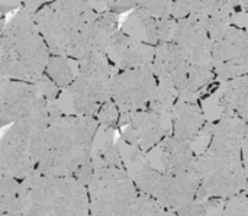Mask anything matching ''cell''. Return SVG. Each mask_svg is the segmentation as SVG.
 I'll use <instances>...</instances> for the list:
<instances>
[{"label":"cell","mask_w":248,"mask_h":216,"mask_svg":"<svg viewBox=\"0 0 248 216\" xmlns=\"http://www.w3.org/2000/svg\"><path fill=\"white\" fill-rule=\"evenodd\" d=\"M205 132L211 141L193 163L201 176L195 201L212 203L246 192L247 121L222 113L218 122L206 125Z\"/></svg>","instance_id":"obj_1"},{"label":"cell","mask_w":248,"mask_h":216,"mask_svg":"<svg viewBox=\"0 0 248 216\" xmlns=\"http://www.w3.org/2000/svg\"><path fill=\"white\" fill-rule=\"evenodd\" d=\"M97 129L96 118L64 115L55 103H51V119L35 173L49 177H73L92 161Z\"/></svg>","instance_id":"obj_2"},{"label":"cell","mask_w":248,"mask_h":216,"mask_svg":"<svg viewBox=\"0 0 248 216\" xmlns=\"http://www.w3.org/2000/svg\"><path fill=\"white\" fill-rule=\"evenodd\" d=\"M32 17L51 55L78 61L93 51L92 29L97 12L84 0H54Z\"/></svg>","instance_id":"obj_3"},{"label":"cell","mask_w":248,"mask_h":216,"mask_svg":"<svg viewBox=\"0 0 248 216\" xmlns=\"http://www.w3.org/2000/svg\"><path fill=\"white\" fill-rule=\"evenodd\" d=\"M49 51L29 12L20 9L0 32V78L35 83L45 71Z\"/></svg>","instance_id":"obj_4"},{"label":"cell","mask_w":248,"mask_h":216,"mask_svg":"<svg viewBox=\"0 0 248 216\" xmlns=\"http://www.w3.org/2000/svg\"><path fill=\"white\" fill-rule=\"evenodd\" d=\"M51 103L39 97L26 116L0 135V169L17 182L36 170L51 119Z\"/></svg>","instance_id":"obj_5"},{"label":"cell","mask_w":248,"mask_h":216,"mask_svg":"<svg viewBox=\"0 0 248 216\" xmlns=\"http://www.w3.org/2000/svg\"><path fill=\"white\" fill-rule=\"evenodd\" d=\"M19 208L22 216H90L86 186L35 171L19 183Z\"/></svg>","instance_id":"obj_6"},{"label":"cell","mask_w":248,"mask_h":216,"mask_svg":"<svg viewBox=\"0 0 248 216\" xmlns=\"http://www.w3.org/2000/svg\"><path fill=\"white\" fill-rule=\"evenodd\" d=\"M78 62V73L67 87L74 115L96 116L103 103L110 100L113 67L100 51H90Z\"/></svg>","instance_id":"obj_7"},{"label":"cell","mask_w":248,"mask_h":216,"mask_svg":"<svg viewBox=\"0 0 248 216\" xmlns=\"http://www.w3.org/2000/svg\"><path fill=\"white\" fill-rule=\"evenodd\" d=\"M90 216H125L134 205L138 190L126 169H94L86 185Z\"/></svg>","instance_id":"obj_8"},{"label":"cell","mask_w":248,"mask_h":216,"mask_svg":"<svg viewBox=\"0 0 248 216\" xmlns=\"http://www.w3.org/2000/svg\"><path fill=\"white\" fill-rule=\"evenodd\" d=\"M211 64L222 80L246 76L248 68L247 31L228 25L211 35Z\"/></svg>","instance_id":"obj_9"},{"label":"cell","mask_w":248,"mask_h":216,"mask_svg":"<svg viewBox=\"0 0 248 216\" xmlns=\"http://www.w3.org/2000/svg\"><path fill=\"white\" fill-rule=\"evenodd\" d=\"M157 81L151 65L119 70L110 84V100L121 115L147 109L154 97Z\"/></svg>","instance_id":"obj_10"},{"label":"cell","mask_w":248,"mask_h":216,"mask_svg":"<svg viewBox=\"0 0 248 216\" xmlns=\"http://www.w3.org/2000/svg\"><path fill=\"white\" fill-rule=\"evenodd\" d=\"M118 126L122 128L125 144L142 154H147L170 135V128L164 125L163 115L148 108L121 115Z\"/></svg>","instance_id":"obj_11"},{"label":"cell","mask_w":248,"mask_h":216,"mask_svg":"<svg viewBox=\"0 0 248 216\" xmlns=\"http://www.w3.org/2000/svg\"><path fill=\"white\" fill-rule=\"evenodd\" d=\"M189 67V62L173 42H164L154 46L151 68L157 87L173 92L180 100L186 96Z\"/></svg>","instance_id":"obj_12"},{"label":"cell","mask_w":248,"mask_h":216,"mask_svg":"<svg viewBox=\"0 0 248 216\" xmlns=\"http://www.w3.org/2000/svg\"><path fill=\"white\" fill-rule=\"evenodd\" d=\"M171 42L180 49L190 67L211 64V35L202 23L193 17L177 19Z\"/></svg>","instance_id":"obj_13"},{"label":"cell","mask_w":248,"mask_h":216,"mask_svg":"<svg viewBox=\"0 0 248 216\" xmlns=\"http://www.w3.org/2000/svg\"><path fill=\"white\" fill-rule=\"evenodd\" d=\"M39 97L33 83L0 78V129L26 116Z\"/></svg>","instance_id":"obj_14"},{"label":"cell","mask_w":248,"mask_h":216,"mask_svg":"<svg viewBox=\"0 0 248 216\" xmlns=\"http://www.w3.org/2000/svg\"><path fill=\"white\" fill-rule=\"evenodd\" d=\"M103 54L113 68L116 67L118 70H128L151 65L154 58V46L118 29L109 39Z\"/></svg>","instance_id":"obj_15"},{"label":"cell","mask_w":248,"mask_h":216,"mask_svg":"<svg viewBox=\"0 0 248 216\" xmlns=\"http://www.w3.org/2000/svg\"><path fill=\"white\" fill-rule=\"evenodd\" d=\"M177 20L169 16L155 17L148 15L147 12L141 10L140 7L132 9V13L124 22L122 32L126 35H132L137 31H142V35L147 39V44L155 46L158 44L171 42Z\"/></svg>","instance_id":"obj_16"},{"label":"cell","mask_w":248,"mask_h":216,"mask_svg":"<svg viewBox=\"0 0 248 216\" xmlns=\"http://www.w3.org/2000/svg\"><path fill=\"white\" fill-rule=\"evenodd\" d=\"M171 135L192 142L199 138L208 125L205 115L196 100L182 99L171 109Z\"/></svg>","instance_id":"obj_17"},{"label":"cell","mask_w":248,"mask_h":216,"mask_svg":"<svg viewBox=\"0 0 248 216\" xmlns=\"http://www.w3.org/2000/svg\"><path fill=\"white\" fill-rule=\"evenodd\" d=\"M196 155L190 147V142L169 135L161 141V163L164 173L179 174L189 170L195 163Z\"/></svg>","instance_id":"obj_18"},{"label":"cell","mask_w":248,"mask_h":216,"mask_svg":"<svg viewBox=\"0 0 248 216\" xmlns=\"http://www.w3.org/2000/svg\"><path fill=\"white\" fill-rule=\"evenodd\" d=\"M247 74L225 80V83L219 87L217 93V99L219 106L222 108V113H231L247 121Z\"/></svg>","instance_id":"obj_19"},{"label":"cell","mask_w":248,"mask_h":216,"mask_svg":"<svg viewBox=\"0 0 248 216\" xmlns=\"http://www.w3.org/2000/svg\"><path fill=\"white\" fill-rule=\"evenodd\" d=\"M19 183L0 169V216H22L19 208Z\"/></svg>","instance_id":"obj_20"},{"label":"cell","mask_w":248,"mask_h":216,"mask_svg":"<svg viewBox=\"0 0 248 216\" xmlns=\"http://www.w3.org/2000/svg\"><path fill=\"white\" fill-rule=\"evenodd\" d=\"M44 74L58 89L68 87L71 84V81L74 80V71L70 65L68 58H64L60 55H49Z\"/></svg>","instance_id":"obj_21"},{"label":"cell","mask_w":248,"mask_h":216,"mask_svg":"<svg viewBox=\"0 0 248 216\" xmlns=\"http://www.w3.org/2000/svg\"><path fill=\"white\" fill-rule=\"evenodd\" d=\"M93 163V170L94 169H102V167H118V169H125V163L122 158V154L116 144L109 139L106 141L99 150L96 151L94 157H92Z\"/></svg>","instance_id":"obj_22"},{"label":"cell","mask_w":248,"mask_h":216,"mask_svg":"<svg viewBox=\"0 0 248 216\" xmlns=\"http://www.w3.org/2000/svg\"><path fill=\"white\" fill-rule=\"evenodd\" d=\"M94 118L99 122V125H103L106 129H115V128H118L121 112L112 100H108L106 103H103L100 106V109L97 110Z\"/></svg>","instance_id":"obj_23"},{"label":"cell","mask_w":248,"mask_h":216,"mask_svg":"<svg viewBox=\"0 0 248 216\" xmlns=\"http://www.w3.org/2000/svg\"><path fill=\"white\" fill-rule=\"evenodd\" d=\"M221 216H248V202L246 192L227 199Z\"/></svg>","instance_id":"obj_24"},{"label":"cell","mask_w":248,"mask_h":216,"mask_svg":"<svg viewBox=\"0 0 248 216\" xmlns=\"http://www.w3.org/2000/svg\"><path fill=\"white\" fill-rule=\"evenodd\" d=\"M173 0H137V7L147 12L151 16L161 17L169 16Z\"/></svg>","instance_id":"obj_25"},{"label":"cell","mask_w":248,"mask_h":216,"mask_svg":"<svg viewBox=\"0 0 248 216\" xmlns=\"http://www.w3.org/2000/svg\"><path fill=\"white\" fill-rule=\"evenodd\" d=\"M33 84L36 86V90H38L39 96L42 99H45L46 102H52L54 103V100L58 97V94L61 92V89H58L45 74H42Z\"/></svg>","instance_id":"obj_26"},{"label":"cell","mask_w":248,"mask_h":216,"mask_svg":"<svg viewBox=\"0 0 248 216\" xmlns=\"http://www.w3.org/2000/svg\"><path fill=\"white\" fill-rule=\"evenodd\" d=\"M135 7H137V0H108L106 1V10L118 16Z\"/></svg>","instance_id":"obj_27"},{"label":"cell","mask_w":248,"mask_h":216,"mask_svg":"<svg viewBox=\"0 0 248 216\" xmlns=\"http://www.w3.org/2000/svg\"><path fill=\"white\" fill-rule=\"evenodd\" d=\"M54 0H23V10L29 12L31 15H33L38 9H41L44 4H48Z\"/></svg>","instance_id":"obj_28"},{"label":"cell","mask_w":248,"mask_h":216,"mask_svg":"<svg viewBox=\"0 0 248 216\" xmlns=\"http://www.w3.org/2000/svg\"><path fill=\"white\" fill-rule=\"evenodd\" d=\"M218 1H221L227 6H231V7H238V3H240V0H218Z\"/></svg>","instance_id":"obj_29"},{"label":"cell","mask_w":248,"mask_h":216,"mask_svg":"<svg viewBox=\"0 0 248 216\" xmlns=\"http://www.w3.org/2000/svg\"><path fill=\"white\" fill-rule=\"evenodd\" d=\"M161 216H177V214H176V212H173V211H166V212H164Z\"/></svg>","instance_id":"obj_30"},{"label":"cell","mask_w":248,"mask_h":216,"mask_svg":"<svg viewBox=\"0 0 248 216\" xmlns=\"http://www.w3.org/2000/svg\"><path fill=\"white\" fill-rule=\"evenodd\" d=\"M4 19H0V32H1V28H3V25H4Z\"/></svg>","instance_id":"obj_31"}]
</instances>
